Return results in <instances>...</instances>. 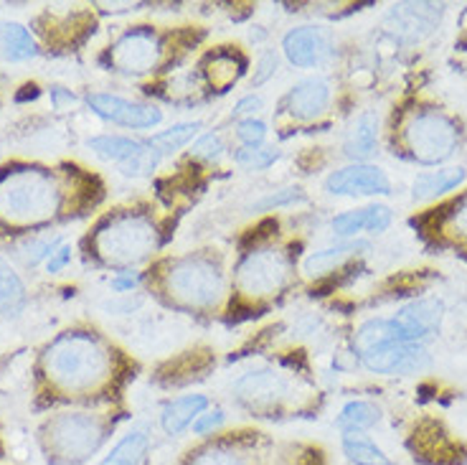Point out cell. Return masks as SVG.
Returning <instances> with one entry per match:
<instances>
[{
    "label": "cell",
    "instance_id": "cell-7",
    "mask_svg": "<svg viewBox=\"0 0 467 465\" xmlns=\"http://www.w3.org/2000/svg\"><path fill=\"white\" fill-rule=\"evenodd\" d=\"M401 140L409 158L421 165H440L455 155L460 145V128L452 117L440 110H417L407 117Z\"/></svg>",
    "mask_w": 467,
    "mask_h": 465
},
{
    "label": "cell",
    "instance_id": "cell-35",
    "mask_svg": "<svg viewBox=\"0 0 467 465\" xmlns=\"http://www.w3.org/2000/svg\"><path fill=\"white\" fill-rule=\"evenodd\" d=\"M223 419H226L223 409H206V412L191 425V430H193V435H199V438L206 440V438L219 435V430L223 428Z\"/></svg>",
    "mask_w": 467,
    "mask_h": 465
},
{
    "label": "cell",
    "instance_id": "cell-4",
    "mask_svg": "<svg viewBox=\"0 0 467 465\" xmlns=\"http://www.w3.org/2000/svg\"><path fill=\"white\" fill-rule=\"evenodd\" d=\"M356 351L368 372L381 376H411L421 374L432 359L421 343L401 341L391 318H371L356 331Z\"/></svg>",
    "mask_w": 467,
    "mask_h": 465
},
{
    "label": "cell",
    "instance_id": "cell-17",
    "mask_svg": "<svg viewBox=\"0 0 467 465\" xmlns=\"http://www.w3.org/2000/svg\"><path fill=\"white\" fill-rule=\"evenodd\" d=\"M330 105V84L323 77H307L292 87L285 97V107L295 120H316Z\"/></svg>",
    "mask_w": 467,
    "mask_h": 465
},
{
    "label": "cell",
    "instance_id": "cell-23",
    "mask_svg": "<svg viewBox=\"0 0 467 465\" xmlns=\"http://www.w3.org/2000/svg\"><path fill=\"white\" fill-rule=\"evenodd\" d=\"M368 249V242H361V239H346L336 247H327V249H320V252H313V255L305 259V272L310 278H317V275H326L330 269L340 268L343 262H348L350 257L361 255Z\"/></svg>",
    "mask_w": 467,
    "mask_h": 465
},
{
    "label": "cell",
    "instance_id": "cell-41",
    "mask_svg": "<svg viewBox=\"0 0 467 465\" xmlns=\"http://www.w3.org/2000/svg\"><path fill=\"white\" fill-rule=\"evenodd\" d=\"M138 282H140V272H130V269H125V272H117V278L112 280V288L119 292L132 291Z\"/></svg>",
    "mask_w": 467,
    "mask_h": 465
},
{
    "label": "cell",
    "instance_id": "cell-12",
    "mask_svg": "<svg viewBox=\"0 0 467 465\" xmlns=\"http://www.w3.org/2000/svg\"><path fill=\"white\" fill-rule=\"evenodd\" d=\"M161 38L150 28H132L117 38L109 48V64L122 74L140 77L158 67L161 61Z\"/></svg>",
    "mask_w": 467,
    "mask_h": 465
},
{
    "label": "cell",
    "instance_id": "cell-5",
    "mask_svg": "<svg viewBox=\"0 0 467 465\" xmlns=\"http://www.w3.org/2000/svg\"><path fill=\"white\" fill-rule=\"evenodd\" d=\"M58 209V188L48 171L8 168L0 174V219L13 227H36Z\"/></svg>",
    "mask_w": 467,
    "mask_h": 465
},
{
    "label": "cell",
    "instance_id": "cell-27",
    "mask_svg": "<svg viewBox=\"0 0 467 465\" xmlns=\"http://www.w3.org/2000/svg\"><path fill=\"white\" fill-rule=\"evenodd\" d=\"M340 450L353 465H397L381 445L366 435H340Z\"/></svg>",
    "mask_w": 467,
    "mask_h": 465
},
{
    "label": "cell",
    "instance_id": "cell-13",
    "mask_svg": "<svg viewBox=\"0 0 467 465\" xmlns=\"http://www.w3.org/2000/svg\"><path fill=\"white\" fill-rule=\"evenodd\" d=\"M444 321V305L437 298H420L407 305H401L397 313L391 315V323L397 328L401 341L407 343H427L440 333Z\"/></svg>",
    "mask_w": 467,
    "mask_h": 465
},
{
    "label": "cell",
    "instance_id": "cell-32",
    "mask_svg": "<svg viewBox=\"0 0 467 465\" xmlns=\"http://www.w3.org/2000/svg\"><path fill=\"white\" fill-rule=\"evenodd\" d=\"M223 153H226V143H223L219 132H206V135H201V138L193 143V148H191V155L199 158V161H206V164H216Z\"/></svg>",
    "mask_w": 467,
    "mask_h": 465
},
{
    "label": "cell",
    "instance_id": "cell-11",
    "mask_svg": "<svg viewBox=\"0 0 467 465\" xmlns=\"http://www.w3.org/2000/svg\"><path fill=\"white\" fill-rule=\"evenodd\" d=\"M99 158H105L109 164H117L119 174L128 175V178H142V175H150L161 161H163V153L152 145L150 140L142 143V140L122 138V135H99L87 143Z\"/></svg>",
    "mask_w": 467,
    "mask_h": 465
},
{
    "label": "cell",
    "instance_id": "cell-34",
    "mask_svg": "<svg viewBox=\"0 0 467 465\" xmlns=\"http://www.w3.org/2000/svg\"><path fill=\"white\" fill-rule=\"evenodd\" d=\"M236 138L242 140L244 148L265 145V140H267V125H265L259 117H244V120L236 125Z\"/></svg>",
    "mask_w": 467,
    "mask_h": 465
},
{
    "label": "cell",
    "instance_id": "cell-37",
    "mask_svg": "<svg viewBox=\"0 0 467 465\" xmlns=\"http://www.w3.org/2000/svg\"><path fill=\"white\" fill-rule=\"evenodd\" d=\"M277 64H280V57H277V51H262V57L257 61V69H254V77H252V84L259 87V84H265L269 77H275V71H277Z\"/></svg>",
    "mask_w": 467,
    "mask_h": 465
},
{
    "label": "cell",
    "instance_id": "cell-31",
    "mask_svg": "<svg viewBox=\"0 0 467 465\" xmlns=\"http://www.w3.org/2000/svg\"><path fill=\"white\" fill-rule=\"evenodd\" d=\"M280 158V153L275 151V148H267V145H257V148H239V151L234 153V161L246 168V171H265L269 165L275 164Z\"/></svg>",
    "mask_w": 467,
    "mask_h": 465
},
{
    "label": "cell",
    "instance_id": "cell-16",
    "mask_svg": "<svg viewBox=\"0 0 467 465\" xmlns=\"http://www.w3.org/2000/svg\"><path fill=\"white\" fill-rule=\"evenodd\" d=\"M87 105L92 107L94 115H99L107 122L122 125V128L150 130L163 122V112L155 105L130 102V100L117 97V94H89Z\"/></svg>",
    "mask_w": 467,
    "mask_h": 465
},
{
    "label": "cell",
    "instance_id": "cell-10",
    "mask_svg": "<svg viewBox=\"0 0 467 465\" xmlns=\"http://www.w3.org/2000/svg\"><path fill=\"white\" fill-rule=\"evenodd\" d=\"M292 275V259L287 252L275 247H262L242 257L236 265V285L239 291L254 298L280 292Z\"/></svg>",
    "mask_w": 467,
    "mask_h": 465
},
{
    "label": "cell",
    "instance_id": "cell-39",
    "mask_svg": "<svg viewBox=\"0 0 467 465\" xmlns=\"http://www.w3.org/2000/svg\"><path fill=\"white\" fill-rule=\"evenodd\" d=\"M262 110V97H257V94H246V97H242L236 105H234V115L242 117V115H252L254 117V112H259Z\"/></svg>",
    "mask_w": 467,
    "mask_h": 465
},
{
    "label": "cell",
    "instance_id": "cell-9",
    "mask_svg": "<svg viewBox=\"0 0 467 465\" xmlns=\"http://www.w3.org/2000/svg\"><path fill=\"white\" fill-rule=\"evenodd\" d=\"M234 399L249 415L269 419L287 417L300 409L290 379L285 374L272 372V369H257V372H249L242 379H236Z\"/></svg>",
    "mask_w": 467,
    "mask_h": 465
},
{
    "label": "cell",
    "instance_id": "cell-19",
    "mask_svg": "<svg viewBox=\"0 0 467 465\" xmlns=\"http://www.w3.org/2000/svg\"><path fill=\"white\" fill-rule=\"evenodd\" d=\"M379 148V115L376 112H361L350 122L343 140V153L353 164H366Z\"/></svg>",
    "mask_w": 467,
    "mask_h": 465
},
{
    "label": "cell",
    "instance_id": "cell-1",
    "mask_svg": "<svg viewBox=\"0 0 467 465\" xmlns=\"http://www.w3.org/2000/svg\"><path fill=\"white\" fill-rule=\"evenodd\" d=\"M48 386L69 399H89L112 382V351L92 333H64L44 354Z\"/></svg>",
    "mask_w": 467,
    "mask_h": 465
},
{
    "label": "cell",
    "instance_id": "cell-28",
    "mask_svg": "<svg viewBox=\"0 0 467 465\" xmlns=\"http://www.w3.org/2000/svg\"><path fill=\"white\" fill-rule=\"evenodd\" d=\"M26 305V288L21 278L16 275V269L0 259V313L5 318H16L24 311Z\"/></svg>",
    "mask_w": 467,
    "mask_h": 465
},
{
    "label": "cell",
    "instance_id": "cell-3",
    "mask_svg": "<svg viewBox=\"0 0 467 465\" xmlns=\"http://www.w3.org/2000/svg\"><path fill=\"white\" fill-rule=\"evenodd\" d=\"M115 428V417L107 415L61 412L41 422L36 440L48 465H87L102 453Z\"/></svg>",
    "mask_w": 467,
    "mask_h": 465
},
{
    "label": "cell",
    "instance_id": "cell-42",
    "mask_svg": "<svg viewBox=\"0 0 467 465\" xmlns=\"http://www.w3.org/2000/svg\"><path fill=\"white\" fill-rule=\"evenodd\" d=\"M51 94H54V102H57V107H61L64 102H74V94L64 92V87H54Z\"/></svg>",
    "mask_w": 467,
    "mask_h": 465
},
{
    "label": "cell",
    "instance_id": "cell-36",
    "mask_svg": "<svg viewBox=\"0 0 467 465\" xmlns=\"http://www.w3.org/2000/svg\"><path fill=\"white\" fill-rule=\"evenodd\" d=\"M297 198H303V191H300V188H280V191L267 194V196H262L259 201H254V204H252V211H272L277 209V206H287V204L297 201Z\"/></svg>",
    "mask_w": 467,
    "mask_h": 465
},
{
    "label": "cell",
    "instance_id": "cell-40",
    "mask_svg": "<svg viewBox=\"0 0 467 465\" xmlns=\"http://www.w3.org/2000/svg\"><path fill=\"white\" fill-rule=\"evenodd\" d=\"M69 259H71V247L67 245L58 247L57 252L47 259V269L51 272V275H54V272H61V269L67 268V262H69Z\"/></svg>",
    "mask_w": 467,
    "mask_h": 465
},
{
    "label": "cell",
    "instance_id": "cell-14",
    "mask_svg": "<svg viewBox=\"0 0 467 465\" xmlns=\"http://www.w3.org/2000/svg\"><path fill=\"white\" fill-rule=\"evenodd\" d=\"M326 191L330 196H389L391 181L384 168L371 164H350L338 168L326 178Z\"/></svg>",
    "mask_w": 467,
    "mask_h": 465
},
{
    "label": "cell",
    "instance_id": "cell-22",
    "mask_svg": "<svg viewBox=\"0 0 467 465\" xmlns=\"http://www.w3.org/2000/svg\"><path fill=\"white\" fill-rule=\"evenodd\" d=\"M150 453V435L142 428H132L102 455L97 465H142Z\"/></svg>",
    "mask_w": 467,
    "mask_h": 465
},
{
    "label": "cell",
    "instance_id": "cell-29",
    "mask_svg": "<svg viewBox=\"0 0 467 465\" xmlns=\"http://www.w3.org/2000/svg\"><path fill=\"white\" fill-rule=\"evenodd\" d=\"M244 71V61L242 57H234V54H213L209 58V82L211 87H216L219 92H226L232 84H236V79L242 77Z\"/></svg>",
    "mask_w": 467,
    "mask_h": 465
},
{
    "label": "cell",
    "instance_id": "cell-33",
    "mask_svg": "<svg viewBox=\"0 0 467 465\" xmlns=\"http://www.w3.org/2000/svg\"><path fill=\"white\" fill-rule=\"evenodd\" d=\"M58 247H61V237H47V239H31V242H26L21 247V257H24L26 265H38V262H44L48 257L57 252Z\"/></svg>",
    "mask_w": 467,
    "mask_h": 465
},
{
    "label": "cell",
    "instance_id": "cell-20",
    "mask_svg": "<svg viewBox=\"0 0 467 465\" xmlns=\"http://www.w3.org/2000/svg\"><path fill=\"white\" fill-rule=\"evenodd\" d=\"M206 409H209V396L206 395L175 396L161 409V428H163L165 435L175 438V435L186 432Z\"/></svg>",
    "mask_w": 467,
    "mask_h": 465
},
{
    "label": "cell",
    "instance_id": "cell-18",
    "mask_svg": "<svg viewBox=\"0 0 467 465\" xmlns=\"http://www.w3.org/2000/svg\"><path fill=\"white\" fill-rule=\"evenodd\" d=\"M394 214L384 204H371V206H363V209H353L340 214L333 219L330 229L340 239H353L358 234H384L391 227Z\"/></svg>",
    "mask_w": 467,
    "mask_h": 465
},
{
    "label": "cell",
    "instance_id": "cell-2",
    "mask_svg": "<svg viewBox=\"0 0 467 465\" xmlns=\"http://www.w3.org/2000/svg\"><path fill=\"white\" fill-rule=\"evenodd\" d=\"M178 465H326L323 453L303 442L272 440L265 432L213 435L193 445Z\"/></svg>",
    "mask_w": 467,
    "mask_h": 465
},
{
    "label": "cell",
    "instance_id": "cell-8",
    "mask_svg": "<svg viewBox=\"0 0 467 465\" xmlns=\"http://www.w3.org/2000/svg\"><path fill=\"white\" fill-rule=\"evenodd\" d=\"M165 291L188 311H209L223 295L222 268L206 257H183L165 275Z\"/></svg>",
    "mask_w": 467,
    "mask_h": 465
},
{
    "label": "cell",
    "instance_id": "cell-15",
    "mask_svg": "<svg viewBox=\"0 0 467 465\" xmlns=\"http://www.w3.org/2000/svg\"><path fill=\"white\" fill-rule=\"evenodd\" d=\"M282 51L297 69H316L333 57V36L323 26H297L282 38Z\"/></svg>",
    "mask_w": 467,
    "mask_h": 465
},
{
    "label": "cell",
    "instance_id": "cell-21",
    "mask_svg": "<svg viewBox=\"0 0 467 465\" xmlns=\"http://www.w3.org/2000/svg\"><path fill=\"white\" fill-rule=\"evenodd\" d=\"M467 171L462 165L457 168H440V171H427L420 174L411 184V198L414 201H434L450 191H455L465 184Z\"/></svg>",
    "mask_w": 467,
    "mask_h": 465
},
{
    "label": "cell",
    "instance_id": "cell-38",
    "mask_svg": "<svg viewBox=\"0 0 467 465\" xmlns=\"http://www.w3.org/2000/svg\"><path fill=\"white\" fill-rule=\"evenodd\" d=\"M447 221H450V229H452V232L467 239V196L460 198L455 206H452Z\"/></svg>",
    "mask_w": 467,
    "mask_h": 465
},
{
    "label": "cell",
    "instance_id": "cell-24",
    "mask_svg": "<svg viewBox=\"0 0 467 465\" xmlns=\"http://www.w3.org/2000/svg\"><path fill=\"white\" fill-rule=\"evenodd\" d=\"M379 422H381V409L376 407L374 402L353 399L348 405H343V409L338 412L336 428L340 430V435H363V432L374 430Z\"/></svg>",
    "mask_w": 467,
    "mask_h": 465
},
{
    "label": "cell",
    "instance_id": "cell-30",
    "mask_svg": "<svg viewBox=\"0 0 467 465\" xmlns=\"http://www.w3.org/2000/svg\"><path fill=\"white\" fill-rule=\"evenodd\" d=\"M203 128L199 120H193V122H175L173 128L163 130V132H158V135H152V145L158 148V151L165 155H171V153L181 151L183 145H188L191 140L199 135V130Z\"/></svg>",
    "mask_w": 467,
    "mask_h": 465
},
{
    "label": "cell",
    "instance_id": "cell-25",
    "mask_svg": "<svg viewBox=\"0 0 467 465\" xmlns=\"http://www.w3.org/2000/svg\"><path fill=\"white\" fill-rule=\"evenodd\" d=\"M440 5H397L391 18L397 21L399 34H409L411 38L430 34L440 18Z\"/></svg>",
    "mask_w": 467,
    "mask_h": 465
},
{
    "label": "cell",
    "instance_id": "cell-26",
    "mask_svg": "<svg viewBox=\"0 0 467 465\" xmlns=\"http://www.w3.org/2000/svg\"><path fill=\"white\" fill-rule=\"evenodd\" d=\"M38 54L34 36L26 31L21 24L0 21V57L8 61H26Z\"/></svg>",
    "mask_w": 467,
    "mask_h": 465
},
{
    "label": "cell",
    "instance_id": "cell-6",
    "mask_svg": "<svg viewBox=\"0 0 467 465\" xmlns=\"http://www.w3.org/2000/svg\"><path fill=\"white\" fill-rule=\"evenodd\" d=\"M161 237L150 219L140 214H117L94 234V252L112 268L140 265L158 249Z\"/></svg>",
    "mask_w": 467,
    "mask_h": 465
}]
</instances>
